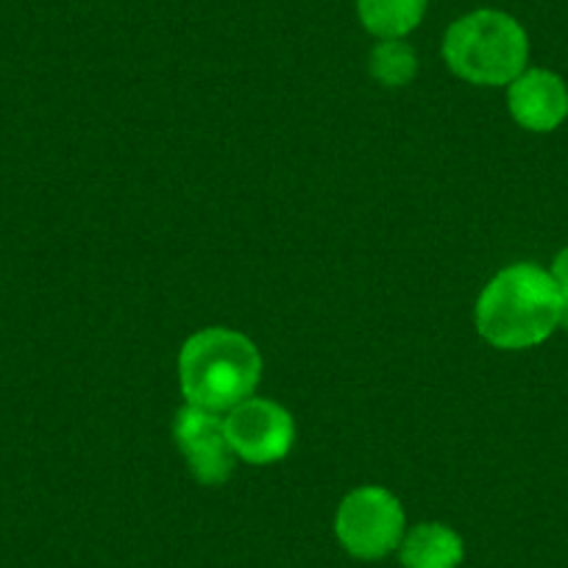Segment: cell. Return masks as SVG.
Listing matches in <instances>:
<instances>
[{"label":"cell","instance_id":"cell-11","mask_svg":"<svg viewBox=\"0 0 568 568\" xmlns=\"http://www.w3.org/2000/svg\"><path fill=\"white\" fill-rule=\"evenodd\" d=\"M551 278H555L557 287H560L562 298H568V248L557 254L555 267H551Z\"/></svg>","mask_w":568,"mask_h":568},{"label":"cell","instance_id":"cell-5","mask_svg":"<svg viewBox=\"0 0 568 568\" xmlns=\"http://www.w3.org/2000/svg\"><path fill=\"white\" fill-rule=\"evenodd\" d=\"M226 435L240 460L251 466H271L291 455L296 424L282 404L251 396L229 409Z\"/></svg>","mask_w":568,"mask_h":568},{"label":"cell","instance_id":"cell-9","mask_svg":"<svg viewBox=\"0 0 568 568\" xmlns=\"http://www.w3.org/2000/svg\"><path fill=\"white\" fill-rule=\"evenodd\" d=\"M429 0H357L365 29L382 40H402L424 20Z\"/></svg>","mask_w":568,"mask_h":568},{"label":"cell","instance_id":"cell-7","mask_svg":"<svg viewBox=\"0 0 568 568\" xmlns=\"http://www.w3.org/2000/svg\"><path fill=\"white\" fill-rule=\"evenodd\" d=\"M507 103L524 129L551 131L566 120L568 90L560 75L549 70H527L510 84Z\"/></svg>","mask_w":568,"mask_h":568},{"label":"cell","instance_id":"cell-2","mask_svg":"<svg viewBox=\"0 0 568 568\" xmlns=\"http://www.w3.org/2000/svg\"><path fill=\"white\" fill-rule=\"evenodd\" d=\"M179 376L190 407L223 413L254 396L262 357L254 343L232 329H204L184 343Z\"/></svg>","mask_w":568,"mask_h":568},{"label":"cell","instance_id":"cell-1","mask_svg":"<svg viewBox=\"0 0 568 568\" xmlns=\"http://www.w3.org/2000/svg\"><path fill=\"white\" fill-rule=\"evenodd\" d=\"M562 293L538 265L505 267L477 302V329L496 348H529L560 324Z\"/></svg>","mask_w":568,"mask_h":568},{"label":"cell","instance_id":"cell-8","mask_svg":"<svg viewBox=\"0 0 568 568\" xmlns=\"http://www.w3.org/2000/svg\"><path fill=\"white\" fill-rule=\"evenodd\" d=\"M404 568H457L463 562V540L444 524H420L402 540Z\"/></svg>","mask_w":568,"mask_h":568},{"label":"cell","instance_id":"cell-12","mask_svg":"<svg viewBox=\"0 0 568 568\" xmlns=\"http://www.w3.org/2000/svg\"><path fill=\"white\" fill-rule=\"evenodd\" d=\"M560 324L568 326V298H562V310H560Z\"/></svg>","mask_w":568,"mask_h":568},{"label":"cell","instance_id":"cell-4","mask_svg":"<svg viewBox=\"0 0 568 568\" xmlns=\"http://www.w3.org/2000/svg\"><path fill=\"white\" fill-rule=\"evenodd\" d=\"M335 529L354 557L379 560L402 544L404 510L390 490L365 485L341 501Z\"/></svg>","mask_w":568,"mask_h":568},{"label":"cell","instance_id":"cell-10","mask_svg":"<svg viewBox=\"0 0 568 568\" xmlns=\"http://www.w3.org/2000/svg\"><path fill=\"white\" fill-rule=\"evenodd\" d=\"M418 70L413 48L402 40H382L371 53V73L385 87H404Z\"/></svg>","mask_w":568,"mask_h":568},{"label":"cell","instance_id":"cell-6","mask_svg":"<svg viewBox=\"0 0 568 568\" xmlns=\"http://www.w3.org/2000/svg\"><path fill=\"white\" fill-rule=\"evenodd\" d=\"M173 438L201 485H223L232 477L237 455L229 444L226 420L217 418V413L187 404L173 420Z\"/></svg>","mask_w":568,"mask_h":568},{"label":"cell","instance_id":"cell-3","mask_svg":"<svg viewBox=\"0 0 568 568\" xmlns=\"http://www.w3.org/2000/svg\"><path fill=\"white\" fill-rule=\"evenodd\" d=\"M444 57L460 79L483 87L513 84L524 73L529 40L505 12L479 9L446 31Z\"/></svg>","mask_w":568,"mask_h":568}]
</instances>
